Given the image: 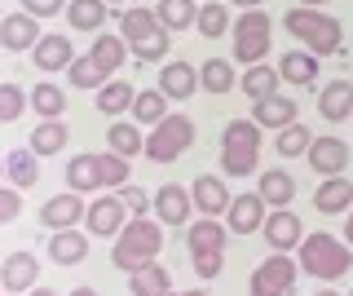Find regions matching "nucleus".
<instances>
[{"mask_svg":"<svg viewBox=\"0 0 353 296\" xmlns=\"http://www.w3.org/2000/svg\"><path fill=\"white\" fill-rule=\"evenodd\" d=\"M283 27L292 31L301 45L314 53V58H331V53H340V45H345V31H340V23L331 14H323V9H309V5H296L283 14Z\"/></svg>","mask_w":353,"mask_h":296,"instance_id":"nucleus-1","label":"nucleus"},{"mask_svg":"<svg viewBox=\"0 0 353 296\" xmlns=\"http://www.w3.org/2000/svg\"><path fill=\"white\" fill-rule=\"evenodd\" d=\"M159 248H163V230L159 221H146V217H128V226L115 235V248H110V261H115V270H141V266H150L154 257H159Z\"/></svg>","mask_w":353,"mask_h":296,"instance_id":"nucleus-2","label":"nucleus"},{"mask_svg":"<svg viewBox=\"0 0 353 296\" xmlns=\"http://www.w3.org/2000/svg\"><path fill=\"white\" fill-rule=\"evenodd\" d=\"M261 159V124L256 119H230L221 133V172L225 177H248Z\"/></svg>","mask_w":353,"mask_h":296,"instance_id":"nucleus-3","label":"nucleus"},{"mask_svg":"<svg viewBox=\"0 0 353 296\" xmlns=\"http://www.w3.org/2000/svg\"><path fill=\"white\" fill-rule=\"evenodd\" d=\"M353 266V248H345L336 235H309L301 239V270L318 283H336L345 279Z\"/></svg>","mask_w":353,"mask_h":296,"instance_id":"nucleus-4","label":"nucleus"},{"mask_svg":"<svg viewBox=\"0 0 353 296\" xmlns=\"http://www.w3.org/2000/svg\"><path fill=\"white\" fill-rule=\"evenodd\" d=\"M234 62H243V67H256V62H265V53H270V31H274V18L265 14V9H243V18L234 27Z\"/></svg>","mask_w":353,"mask_h":296,"instance_id":"nucleus-5","label":"nucleus"},{"mask_svg":"<svg viewBox=\"0 0 353 296\" xmlns=\"http://www.w3.org/2000/svg\"><path fill=\"white\" fill-rule=\"evenodd\" d=\"M194 141V119L190 115H163L146 137V159L150 164H172L176 155H185Z\"/></svg>","mask_w":353,"mask_h":296,"instance_id":"nucleus-6","label":"nucleus"},{"mask_svg":"<svg viewBox=\"0 0 353 296\" xmlns=\"http://www.w3.org/2000/svg\"><path fill=\"white\" fill-rule=\"evenodd\" d=\"M296 274H301V266H296L287 252H274L270 261H261V266L252 270L248 292L252 296H292L296 292Z\"/></svg>","mask_w":353,"mask_h":296,"instance_id":"nucleus-7","label":"nucleus"},{"mask_svg":"<svg viewBox=\"0 0 353 296\" xmlns=\"http://www.w3.org/2000/svg\"><path fill=\"white\" fill-rule=\"evenodd\" d=\"M84 221H88V230H93L97 239H115L119 230L128 226V208L119 204V195H102V199H93V204H88Z\"/></svg>","mask_w":353,"mask_h":296,"instance_id":"nucleus-8","label":"nucleus"},{"mask_svg":"<svg viewBox=\"0 0 353 296\" xmlns=\"http://www.w3.org/2000/svg\"><path fill=\"white\" fill-rule=\"evenodd\" d=\"M305 159L318 177H340V172L349 168V146L340 137H314L309 150H305Z\"/></svg>","mask_w":353,"mask_h":296,"instance_id":"nucleus-9","label":"nucleus"},{"mask_svg":"<svg viewBox=\"0 0 353 296\" xmlns=\"http://www.w3.org/2000/svg\"><path fill=\"white\" fill-rule=\"evenodd\" d=\"M261 235H265V244H270L274 252H292V248H301L305 230H301V217H296V213H287V208H274V213H265Z\"/></svg>","mask_w":353,"mask_h":296,"instance_id":"nucleus-10","label":"nucleus"},{"mask_svg":"<svg viewBox=\"0 0 353 296\" xmlns=\"http://www.w3.org/2000/svg\"><path fill=\"white\" fill-rule=\"evenodd\" d=\"M40 283V261L31 257V252H9L5 266H0V288L5 292H31Z\"/></svg>","mask_w":353,"mask_h":296,"instance_id":"nucleus-11","label":"nucleus"},{"mask_svg":"<svg viewBox=\"0 0 353 296\" xmlns=\"http://www.w3.org/2000/svg\"><path fill=\"white\" fill-rule=\"evenodd\" d=\"M265 204L261 195H239V199H230L225 208V226L234 230V235H256V230L265 226Z\"/></svg>","mask_w":353,"mask_h":296,"instance_id":"nucleus-12","label":"nucleus"},{"mask_svg":"<svg viewBox=\"0 0 353 296\" xmlns=\"http://www.w3.org/2000/svg\"><path fill=\"white\" fill-rule=\"evenodd\" d=\"M150 208L159 213L163 226H185L190 213H194V199H190V190H181V186H159L154 199H150Z\"/></svg>","mask_w":353,"mask_h":296,"instance_id":"nucleus-13","label":"nucleus"},{"mask_svg":"<svg viewBox=\"0 0 353 296\" xmlns=\"http://www.w3.org/2000/svg\"><path fill=\"white\" fill-rule=\"evenodd\" d=\"M190 199H194V213L221 217V213L230 208V186H225V177L203 172V177H194V186H190Z\"/></svg>","mask_w":353,"mask_h":296,"instance_id":"nucleus-14","label":"nucleus"},{"mask_svg":"<svg viewBox=\"0 0 353 296\" xmlns=\"http://www.w3.org/2000/svg\"><path fill=\"white\" fill-rule=\"evenodd\" d=\"M36 40H40V18H31V14H9V18H0V45H5L9 53L36 49Z\"/></svg>","mask_w":353,"mask_h":296,"instance_id":"nucleus-15","label":"nucleus"},{"mask_svg":"<svg viewBox=\"0 0 353 296\" xmlns=\"http://www.w3.org/2000/svg\"><path fill=\"white\" fill-rule=\"evenodd\" d=\"M199 89V71L190 67V62H163V71H159V93L163 97H176V102H185Z\"/></svg>","mask_w":353,"mask_h":296,"instance_id":"nucleus-16","label":"nucleus"},{"mask_svg":"<svg viewBox=\"0 0 353 296\" xmlns=\"http://www.w3.org/2000/svg\"><path fill=\"white\" fill-rule=\"evenodd\" d=\"M84 213H88V208L80 204V195H75V190H66V195H53V199L40 208V221L49 226V230H66V226H75V221H80Z\"/></svg>","mask_w":353,"mask_h":296,"instance_id":"nucleus-17","label":"nucleus"},{"mask_svg":"<svg viewBox=\"0 0 353 296\" xmlns=\"http://www.w3.org/2000/svg\"><path fill=\"white\" fill-rule=\"evenodd\" d=\"M314 208L318 213H349L353 208V181L349 177H323L314 190Z\"/></svg>","mask_w":353,"mask_h":296,"instance_id":"nucleus-18","label":"nucleus"},{"mask_svg":"<svg viewBox=\"0 0 353 296\" xmlns=\"http://www.w3.org/2000/svg\"><path fill=\"white\" fill-rule=\"evenodd\" d=\"M49 257L58 261V266H80V261L88 257V239H84L75 226L53 230V239H49Z\"/></svg>","mask_w":353,"mask_h":296,"instance_id":"nucleus-19","label":"nucleus"},{"mask_svg":"<svg viewBox=\"0 0 353 296\" xmlns=\"http://www.w3.org/2000/svg\"><path fill=\"white\" fill-rule=\"evenodd\" d=\"M252 119H256L261 128H287V124H296V102L270 93V97H261V102L252 106Z\"/></svg>","mask_w":353,"mask_h":296,"instance_id":"nucleus-20","label":"nucleus"},{"mask_svg":"<svg viewBox=\"0 0 353 296\" xmlns=\"http://www.w3.org/2000/svg\"><path fill=\"white\" fill-rule=\"evenodd\" d=\"M5 177L18 186V190H27V186H36L40 181V155L31 146H18V150H9L5 155Z\"/></svg>","mask_w":353,"mask_h":296,"instance_id":"nucleus-21","label":"nucleus"},{"mask_svg":"<svg viewBox=\"0 0 353 296\" xmlns=\"http://www.w3.org/2000/svg\"><path fill=\"white\" fill-rule=\"evenodd\" d=\"M128 292L132 296H168L172 292V274L159 266V261H150V266L132 270L128 274Z\"/></svg>","mask_w":353,"mask_h":296,"instance_id":"nucleus-22","label":"nucleus"},{"mask_svg":"<svg viewBox=\"0 0 353 296\" xmlns=\"http://www.w3.org/2000/svg\"><path fill=\"white\" fill-rule=\"evenodd\" d=\"M225 235H230V226H221L216 217H203V221H194L185 230V244H190L194 257L199 252H225Z\"/></svg>","mask_w":353,"mask_h":296,"instance_id":"nucleus-23","label":"nucleus"},{"mask_svg":"<svg viewBox=\"0 0 353 296\" xmlns=\"http://www.w3.org/2000/svg\"><path fill=\"white\" fill-rule=\"evenodd\" d=\"M71 40L66 36H40L36 40V71H66L71 67Z\"/></svg>","mask_w":353,"mask_h":296,"instance_id":"nucleus-24","label":"nucleus"},{"mask_svg":"<svg viewBox=\"0 0 353 296\" xmlns=\"http://www.w3.org/2000/svg\"><path fill=\"white\" fill-rule=\"evenodd\" d=\"M261 199L270 204V208H287L296 199V177L287 168H270V172H261Z\"/></svg>","mask_w":353,"mask_h":296,"instance_id":"nucleus-25","label":"nucleus"},{"mask_svg":"<svg viewBox=\"0 0 353 296\" xmlns=\"http://www.w3.org/2000/svg\"><path fill=\"white\" fill-rule=\"evenodd\" d=\"M106 146L115 150V155H141L146 150V137H141V124H132V119H115V124L106 128Z\"/></svg>","mask_w":353,"mask_h":296,"instance_id":"nucleus-26","label":"nucleus"},{"mask_svg":"<svg viewBox=\"0 0 353 296\" xmlns=\"http://www.w3.org/2000/svg\"><path fill=\"white\" fill-rule=\"evenodd\" d=\"M318 111L327 119H349L353 115V84L349 80H331L323 93H318Z\"/></svg>","mask_w":353,"mask_h":296,"instance_id":"nucleus-27","label":"nucleus"},{"mask_svg":"<svg viewBox=\"0 0 353 296\" xmlns=\"http://www.w3.org/2000/svg\"><path fill=\"white\" fill-rule=\"evenodd\" d=\"M154 31H163V27H159V18H154L150 9H124V14H119V36L128 40V49L141 45V40H150Z\"/></svg>","mask_w":353,"mask_h":296,"instance_id":"nucleus-28","label":"nucleus"},{"mask_svg":"<svg viewBox=\"0 0 353 296\" xmlns=\"http://www.w3.org/2000/svg\"><path fill=\"white\" fill-rule=\"evenodd\" d=\"M154 18H159L163 31H185V27H194V18H199V0H159Z\"/></svg>","mask_w":353,"mask_h":296,"instance_id":"nucleus-29","label":"nucleus"},{"mask_svg":"<svg viewBox=\"0 0 353 296\" xmlns=\"http://www.w3.org/2000/svg\"><path fill=\"white\" fill-rule=\"evenodd\" d=\"M132 124H146V128H154L163 115H168V97H163L159 89H141L137 97H132Z\"/></svg>","mask_w":353,"mask_h":296,"instance_id":"nucleus-30","label":"nucleus"},{"mask_svg":"<svg viewBox=\"0 0 353 296\" xmlns=\"http://www.w3.org/2000/svg\"><path fill=\"white\" fill-rule=\"evenodd\" d=\"M66 186H71L75 195L97 190V186H102V168H97V155H75L71 164H66Z\"/></svg>","mask_w":353,"mask_h":296,"instance_id":"nucleus-31","label":"nucleus"},{"mask_svg":"<svg viewBox=\"0 0 353 296\" xmlns=\"http://www.w3.org/2000/svg\"><path fill=\"white\" fill-rule=\"evenodd\" d=\"M27 141H31V150L44 159V155H58L66 141H71V133H66L62 119H44V124H36V133H31Z\"/></svg>","mask_w":353,"mask_h":296,"instance_id":"nucleus-32","label":"nucleus"},{"mask_svg":"<svg viewBox=\"0 0 353 296\" xmlns=\"http://www.w3.org/2000/svg\"><path fill=\"white\" fill-rule=\"evenodd\" d=\"M66 23H71V31H97L106 23V0H71Z\"/></svg>","mask_w":353,"mask_h":296,"instance_id":"nucleus-33","label":"nucleus"},{"mask_svg":"<svg viewBox=\"0 0 353 296\" xmlns=\"http://www.w3.org/2000/svg\"><path fill=\"white\" fill-rule=\"evenodd\" d=\"M27 102L36 106V115H44V119H62V111H66V93H62V84H49V80H40L36 89L27 93Z\"/></svg>","mask_w":353,"mask_h":296,"instance_id":"nucleus-34","label":"nucleus"},{"mask_svg":"<svg viewBox=\"0 0 353 296\" xmlns=\"http://www.w3.org/2000/svg\"><path fill=\"white\" fill-rule=\"evenodd\" d=\"M279 80H283V75H279V67H265V62H256V67H248V71H243V93H248L252 97V102H261V97H270L274 89H279Z\"/></svg>","mask_w":353,"mask_h":296,"instance_id":"nucleus-35","label":"nucleus"},{"mask_svg":"<svg viewBox=\"0 0 353 296\" xmlns=\"http://www.w3.org/2000/svg\"><path fill=\"white\" fill-rule=\"evenodd\" d=\"M194 27H199V36H208V40L225 36V31H230V9H225V0H203V5H199Z\"/></svg>","mask_w":353,"mask_h":296,"instance_id":"nucleus-36","label":"nucleus"},{"mask_svg":"<svg viewBox=\"0 0 353 296\" xmlns=\"http://www.w3.org/2000/svg\"><path fill=\"white\" fill-rule=\"evenodd\" d=\"M132 97H137V93H132V84L128 80H110V84H102V89H97V111H102V115H124L128 111V106H132Z\"/></svg>","mask_w":353,"mask_h":296,"instance_id":"nucleus-37","label":"nucleus"},{"mask_svg":"<svg viewBox=\"0 0 353 296\" xmlns=\"http://www.w3.org/2000/svg\"><path fill=\"white\" fill-rule=\"evenodd\" d=\"M199 84H203L208 93H230L239 84V75H234V67H230L225 58H208L203 67H199Z\"/></svg>","mask_w":353,"mask_h":296,"instance_id":"nucleus-38","label":"nucleus"},{"mask_svg":"<svg viewBox=\"0 0 353 296\" xmlns=\"http://www.w3.org/2000/svg\"><path fill=\"white\" fill-rule=\"evenodd\" d=\"M124 58H128V40H124V36H97V40H93V62H97L106 75L124 67Z\"/></svg>","mask_w":353,"mask_h":296,"instance_id":"nucleus-39","label":"nucleus"},{"mask_svg":"<svg viewBox=\"0 0 353 296\" xmlns=\"http://www.w3.org/2000/svg\"><path fill=\"white\" fill-rule=\"evenodd\" d=\"M314 71H318V58L314 53H283V62H279V75L287 84H309L314 80Z\"/></svg>","mask_w":353,"mask_h":296,"instance_id":"nucleus-40","label":"nucleus"},{"mask_svg":"<svg viewBox=\"0 0 353 296\" xmlns=\"http://www.w3.org/2000/svg\"><path fill=\"white\" fill-rule=\"evenodd\" d=\"M309 141H314V133L296 119V124H287V128H279V141H274V150H279L283 159H296V155H305L309 150Z\"/></svg>","mask_w":353,"mask_h":296,"instance_id":"nucleus-41","label":"nucleus"},{"mask_svg":"<svg viewBox=\"0 0 353 296\" xmlns=\"http://www.w3.org/2000/svg\"><path fill=\"white\" fill-rule=\"evenodd\" d=\"M66 75H71V89H102L106 84V71L93 62V53H88V58H71Z\"/></svg>","mask_w":353,"mask_h":296,"instance_id":"nucleus-42","label":"nucleus"},{"mask_svg":"<svg viewBox=\"0 0 353 296\" xmlns=\"http://www.w3.org/2000/svg\"><path fill=\"white\" fill-rule=\"evenodd\" d=\"M22 111H27V93L18 84H0V124H14Z\"/></svg>","mask_w":353,"mask_h":296,"instance_id":"nucleus-43","label":"nucleus"},{"mask_svg":"<svg viewBox=\"0 0 353 296\" xmlns=\"http://www.w3.org/2000/svg\"><path fill=\"white\" fill-rule=\"evenodd\" d=\"M168 36H172V31H154L150 40L132 45V58H137V62H163V58H168Z\"/></svg>","mask_w":353,"mask_h":296,"instance_id":"nucleus-44","label":"nucleus"},{"mask_svg":"<svg viewBox=\"0 0 353 296\" xmlns=\"http://www.w3.org/2000/svg\"><path fill=\"white\" fill-rule=\"evenodd\" d=\"M97 168H102V186H124L128 181V159L115 155V150L97 155Z\"/></svg>","mask_w":353,"mask_h":296,"instance_id":"nucleus-45","label":"nucleus"},{"mask_svg":"<svg viewBox=\"0 0 353 296\" xmlns=\"http://www.w3.org/2000/svg\"><path fill=\"white\" fill-rule=\"evenodd\" d=\"M221 266H225V252H199V257H194V274L203 283H212L221 274Z\"/></svg>","mask_w":353,"mask_h":296,"instance_id":"nucleus-46","label":"nucleus"},{"mask_svg":"<svg viewBox=\"0 0 353 296\" xmlns=\"http://www.w3.org/2000/svg\"><path fill=\"white\" fill-rule=\"evenodd\" d=\"M119 204L128 208V217L150 213V195H146V190H137V186H119Z\"/></svg>","mask_w":353,"mask_h":296,"instance_id":"nucleus-47","label":"nucleus"},{"mask_svg":"<svg viewBox=\"0 0 353 296\" xmlns=\"http://www.w3.org/2000/svg\"><path fill=\"white\" fill-rule=\"evenodd\" d=\"M62 9H66V0H22V14H31V18H53Z\"/></svg>","mask_w":353,"mask_h":296,"instance_id":"nucleus-48","label":"nucleus"},{"mask_svg":"<svg viewBox=\"0 0 353 296\" xmlns=\"http://www.w3.org/2000/svg\"><path fill=\"white\" fill-rule=\"evenodd\" d=\"M18 213H22V195H18V186H14V190H0V226H9Z\"/></svg>","mask_w":353,"mask_h":296,"instance_id":"nucleus-49","label":"nucleus"},{"mask_svg":"<svg viewBox=\"0 0 353 296\" xmlns=\"http://www.w3.org/2000/svg\"><path fill=\"white\" fill-rule=\"evenodd\" d=\"M345 244L353 248V208H349V221H345Z\"/></svg>","mask_w":353,"mask_h":296,"instance_id":"nucleus-50","label":"nucleus"},{"mask_svg":"<svg viewBox=\"0 0 353 296\" xmlns=\"http://www.w3.org/2000/svg\"><path fill=\"white\" fill-rule=\"evenodd\" d=\"M234 5H239V9H261L265 0H234Z\"/></svg>","mask_w":353,"mask_h":296,"instance_id":"nucleus-51","label":"nucleus"},{"mask_svg":"<svg viewBox=\"0 0 353 296\" xmlns=\"http://www.w3.org/2000/svg\"><path fill=\"white\" fill-rule=\"evenodd\" d=\"M168 296H208L203 288H190V292H168Z\"/></svg>","mask_w":353,"mask_h":296,"instance_id":"nucleus-52","label":"nucleus"},{"mask_svg":"<svg viewBox=\"0 0 353 296\" xmlns=\"http://www.w3.org/2000/svg\"><path fill=\"white\" fill-rule=\"evenodd\" d=\"M27 296H58V292H49V288H31Z\"/></svg>","mask_w":353,"mask_h":296,"instance_id":"nucleus-53","label":"nucleus"},{"mask_svg":"<svg viewBox=\"0 0 353 296\" xmlns=\"http://www.w3.org/2000/svg\"><path fill=\"white\" fill-rule=\"evenodd\" d=\"M71 296H97L93 288H71Z\"/></svg>","mask_w":353,"mask_h":296,"instance_id":"nucleus-54","label":"nucleus"},{"mask_svg":"<svg viewBox=\"0 0 353 296\" xmlns=\"http://www.w3.org/2000/svg\"><path fill=\"white\" fill-rule=\"evenodd\" d=\"M301 5H309V9H323V5H327V0H301Z\"/></svg>","mask_w":353,"mask_h":296,"instance_id":"nucleus-55","label":"nucleus"},{"mask_svg":"<svg viewBox=\"0 0 353 296\" xmlns=\"http://www.w3.org/2000/svg\"><path fill=\"white\" fill-rule=\"evenodd\" d=\"M314 296H340V292L336 288H323V292H314Z\"/></svg>","mask_w":353,"mask_h":296,"instance_id":"nucleus-56","label":"nucleus"},{"mask_svg":"<svg viewBox=\"0 0 353 296\" xmlns=\"http://www.w3.org/2000/svg\"><path fill=\"white\" fill-rule=\"evenodd\" d=\"M0 177H5V159H0Z\"/></svg>","mask_w":353,"mask_h":296,"instance_id":"nucleus-57","label":"nucleus"},{"mask_svg":"<svg viewBox=\"0 0 353 296\" xmlns=\"http://www.w3.org/2000/svg\"><path fill=\"white\" fill-rule=\"evenodd\" d=\"M106 5H115V0H106Z\"/></svg>","mask_w":353,"mask_h":296,"instance_id":"nucleus-58","label":"nucleus"},{"mask_svg":"<svg viewBox=\"0 0 353 296\" xmlns=\"http://www.w3.org/2000/svg\"><path fill=\"white\" fill-rule=\"evenodd\" d=\"M0 296H5V288H0Z\"/></svg>","mask_w":353,"mask_h":296,"instance_id":"nucleus-59","label":"nucleus"},{"mask_svg":"<svg viewBox=\"0 0 353 296\" xmlns=\"http://www.w3.org/2000/svg\"><path fill=\"white\" fill-rule=\"evenodd\" d=\"M199 5H203V0H199Z\"/></svg>","mask_w":353,"mask_h":296,"instance_id":"nucleus-60","label":"nucleus"},{"mask_svg":"<svg viewBox=\"0 0 353 296\" xmlns=\"http://www.w3.org/2000/svg\"><path fill=\"white\" fill-rule=\"evenodd\" d=\"M349 296H353V292H349Z\"/></svg>","mask_w":353,"mask_h":296,"instance_id":"nucleus-61","label":"nucleus"}]
</instances>
